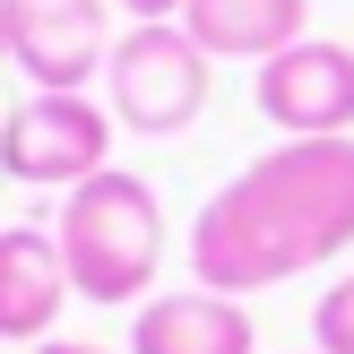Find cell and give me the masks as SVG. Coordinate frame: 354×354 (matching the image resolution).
<instances>
[{
	"label": "cell",
	"mask_w": 354,
	"mask_h": 354,
	"mask_svg": "<svg viewBox=\"0 0 354 354\" xmlns=\"http://www.w3.org/2000/svg\"><path fill=\"white\" fill-rule=\"evenodd\" d=\"M113 130L121 121L104 113L95 95H26L9 121H0V173L35 190H78L113 165Z\"/></svg>",
	"instance_id": "obj_5"
},
{
	"label": "cell",
	"mask_w": 354,
	"mask_h": 354,
	"mask_svg": "<svg viewBox=\"0 0 354 354\" xmlns=\"http://www.w3.org/2000/svg\"><path fill=\"white\" fill-rule=\"evenodd\" d=\"M311 346L320 354H354V268L311 303Z\"/></svg>",
	"instance_id": "obj_10"
},
{
	"label": "cell",
	"mask_w": 354,
	"mask_h": 354,
	"mask_svg": "<svg viewBox=\"0 0 354 354\" xmlns=\"http://www.w3.org/2000/svg\"><path fill=\"white\" fill-rule=\"evenodd\" d=\"M130 354H259V328L242 311V294L182 286V294H147L138 303Z\"/></svg>",
	"instance_id": "obj_8"
},
{
	"label": "cell",
	"mask_w": 354,
	"mask_h": 354,
	"mask_svg": "<svg viewBox=\"0 0 354 354\" xmlns=\"http://www.w3.org/2000/svg\"><path fill=\"white\" fill-rule=\"evenodd\" d=\"M182 26L207 61H251L259 69V61H277L286 44L311 35V0H190Z\"/></svg>",
	"instance_id": "obj_9"
},
{
	"label": "cell",
	"mask_w": 354,
	"mask_h": 354,
	"mask_svg": "<svg viewBox=\"0 0 354 354\" xmlns=\"http://www.w3.org/2000/svg\"><path fill=\"white\" fill-rule=\"evenodd\" d=\"M69 303L78 294H69V268H61V234L52 225H0V337L44 346Z\"/></svg>",
	"instance_id": "obj_7"
},
{
	"label": "cell",
	"mask_w": 354,
	"mask_h": 354,
	"mask_svg": "<svg viewBox=\"0 0 354 354\" xmlns=\"http://www.w3.org/2000/svg\"><path fill=\"white\" fill-rule=\"evenodd\" d=\"M0 61H9V35H0Z\"/></svg>",
	"instance_id": "obj_13"
},
{
	"label": "cell",
	"mask_w": 354,
	"mask_h": 354,
	"mask_svg": "<svg viewBox=\"0 0 354 354\" xmlns=\"http://www.w3.org/2000/svg\"><path fill=\"white\" fill-rule=\"evenodd\" d=\"M337 251H354V138H286L199 207L190 286L251 303Z\"/></svg>",
	"instance_id": "obj_1"
},
{
	"label": "cell",
	"mask_w": 354,
	"mask_h": 354,
	"mask_svg": "<svg viewBox=\"0 0 354 354\" xmlns=\"http://www.w3.org/2000/svg\"><path fill=\"white\" fill-rule=\"evenodd\" d=\"M303 354H320V346H303Z\"/></svg>",
	"instance_id": "obj_14"
},
{
	"label": "cell",
	"mask_w": 354,
	"mask_h": 354,
	"mask_svg": "<svg viewBox=\"0 0 354 354\" xmlns=\"http://www.w3.org/2000/svg\"><path fill=\"white\" fill-rule=\"evenodd\" d=\"M207 52L190 44L182 17H156V26H130L104 61V113L138 138H182L190 121L207 113Z\"/></svg>",
	"instance_id": "obj_3"
},
{
	"label": "cell",
	"mask_w": 354,
	"mask_h": 354,
	"mask_svg": "<svg viewBox=\"0 0 354 354\" xmlns=\"http://www.w3.org/2000/svg\"><path fill=\"white\" fill-rule=\"evenodd\" d=\"M0 35L26 95H86L113 61V0H0Z\"/></svg>",
	"instance_id": "obj_4"
},
{
	"label": "cell",
	"mask_w": 354,
	"mask_h": 354,
	"mask_svg": "<svg viewBox=\"0 0 354 354\" xmlns=\"http://www.w3.org/2000/svg\"><path fill=\"white\" fill-rule=\"evenodd\" d=\"M61 268H69V294L95 311H121V303H147L156 294V268H165V199H156L138 173L104 165L95 182L61 190Z\"/></svg>",
	"instance_id": "obj_2"
},
{
	"label": "cell",
	"mask_w": 354,
	"mask_h": 354,
	"mask_svg": "<svg viewBox=\"0 0 354 354\" xmlns=\"http://www.w3.org/2000/svg\"><path fill=\"white\" fill-rule=\"evenodd\" d=\"M35 354H113V346H95V337H44Z\"/></svg>",
	"instance_id": "obj_12"
},
{
	"label": "cell",
	"mask_w": 354,
	"mask_h": 354,
	"mask_svg": "<svg viewBox=\"0 0 354 354\" xmlns=\"http://www.w3.org/2000/svg\"><path fill=\"white\" fill-rule=\"evenodd\" d=\"M113 9H121V17H130V26H156V17H182V9H190V0H113Z\"/></svg>",
	"instance_id": "obj_11"
},
{
	"label": "cell",
	"mask_w": 354,
	"mask_h": 354,
	"mask_svg": "<svg viewBox=\"0 0 354 354\" xmlns=\"http://www.w3.org/2000/svg\"><path fill=\"white\" fill-rule=\"evenodd\" d=\"M259 113L286 138H354V52L346 44H286L277 61H259Z\"/></svg>",
	"instance_id": "obj_6"
}]
</instances>
